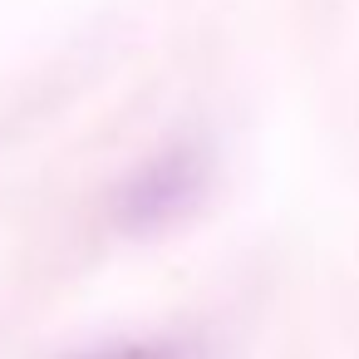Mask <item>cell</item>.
<instances>
[{"label": "cell", "mask_w": 359, "mask_h": 359, "mask_svg": "<svg viewBox=\"0 0 359 359\" xmlns=\"http://www.w3.org/2000/svg\"><path fill=\"white\" fill-rule=\"evenodd\" d=\"M69 359H202V349L192 339H168V334H153V339H114V344H94V349H79Z\"/></svg>", "instance_id": "cell-2"}, {"label": "cell", "mask_w": 359, "mask_h": 359, "mask_svg": "<svg viewBox=\"0 0 359 359\" xmlns=\"http://www.w3.org/2000/svg\"><path fill=\"white\" fill-rule=\"evenodd\" d=\"M212 187V163L202 158V148L177 143L163 148L158 158H148L128 182H118L114 192V222L128 236H158L182 226Z\"/></svg>", "instance_id": "cell-1"}]
</instances>
